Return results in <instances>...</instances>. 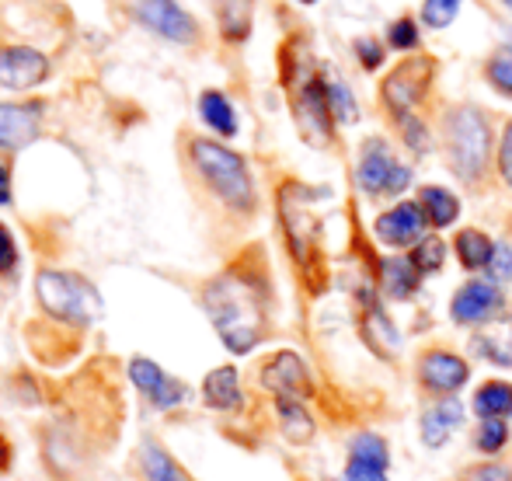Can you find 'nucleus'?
I'll return each mask as SVG.
<instances>
[{
  "label": "nucleus",
  "instance_id": "1",
  "mask_svg": "<svg viewBox=\"0 0 512 481\" xmlns=\"http://www.w3.org/2000/svg\"><path fill=\"white\" fill-rule=\"evenodd\" d=\"M199 304L227 353H255L269 339L276 311V286L262 244L244 248L216 276H209L199 290Z\"/></svg>",
  "mask_w": 512,
  "mask_h": 481
},
{
  "label": "nucleus",
  "instance_id": "2",
  "mask_svg": "<svg viewBox=\"0 0 512 481\" xmlns=\"http://www.w3.org/2000/svg\"><path fill=\"white\" fill-rule=\"evenodd\" d=\"M502 116L474 98H443L436 109V154L464 192H488L495 182Z\"/></svg>",
  "mask_w": 512,
  "mask_h": 481
},
{
  "label": "nucleus",
  "instance_id": "3",
  "mask_svg": "<svg viewBox=\"0 0 512 481\" xmlns=\"http://www.w3.org/2000/svg\"><path fill=\"white\" fill-rule=\"evenodd\" d=\"M331 67L317 56V42L307 28H293L279 42V88L290 105V119L310 150H331L342 136L328 98Z\"/></svg>",
  "mask_w": 512,
  "mask_h": 481
},
{
  "label": "nucleus",
  "instance_id": "4",
  "mask_svg": "<svg viewBox=\"0 0 512 481\" xmlns=\"http://www.w3.org/2000/svg\"><path fill=\"white\" fill-rule=\"evenodd\" d=\"M324 189H314L300 178H283L276 185V220L283 234L286 255L293 262V272L304 283L310 297L324 290L328 283V262H324V224L317 217V196Z\"/></svg>",
  "mask_w": 512,
  "mask_h": 481
},
{
  "label": "nucleus",
  "instance_id": "5",
  "mask_svg": "<svg viewBox=\"0 0 512 481\" xmlns=\"http://www.w3.org/2000/svg\"><path fill=\"white\" fill-rule=\"evenodd\" d=\"M185 157L196 175V182L206 189V196L230 213L234 220H251L262 206L258 199V182L248 157L234 150L220 136H189L185 140Z\"/></svg>",
  "mask_w": 512,
  "mask_h": 481
},
{
  "label": "nucleus",
  "instance_id": "6",
  "mask_svg": "<svg viewBox=\"0 0 512 481\" xmlns=\"http://www.w3.org/2000/svg\"><path fill=\"white\" fill-rule=\"evenodd\" d=\"M443 60L429 49L411 56H398L384 74L377 77V88H373V112L384 126L418 116V112H429L436 116L439 102H443Z\"/></svg>",
  "mask_w": 512,
  "mask_h": 481
},
{
  "label": "nucleus",
  "instance_id": "7",
  "mask_svg": "<svg viewBox=\"0 0 512 481\" xmlns=\"http://www.w3.org/2000/svg\"><path fill=\"white\" fill-rule=\"evenodd\" d=\"M352 185L363 203L384 206L415 192L418 171L387 129H373L359 136L352 150Z\"/></svg>",
  "mask_w": 512,
  "mask_h": 481
},
{
  "label": "nucleus",
  "instance_id": "8",
  "mask_svg": "<svg viewBox=\"0 0 512 481\" xmlns=\"http://www.w3.org/2000/svg\"><path fill=\"white\" fill-rule=\"evenodd\" d=\"M35 300L49 321L67 328H88L102 318L105 300L88 276L70 269H39L35 276Z\"/></svg>",
  "mask_w": 512,
  "mask_h": 481
},
{
  "label": "nucleus",
  "instance_id": "9",
  "mask_svg": "<svg viewBox=\"0 0 512 481\" xmlns=\"http://www.w3.org/2000/svg\"><path fill=\"white\" fill-rule=\"evenodd\" d=\"M509 293L492 276H467L457 290L450 293V321L464 332H481L499 321H509Z\"/></svg>",
  "mask_w": 512,
  "mask_h": 481
},
{
  "label": "nucleus",
  "instance_id": "10",
  "mask_svg": "<svg viewBox=\"0 0 512 481\" xmlns=\"http://www.w3.org/2000/svg\"><path fill=\"white\" fill-rule=\"evenodd\" d=\"M471 360L453 346H425L415 356V387L425 398H453L471 384Z\"/></svg>",
  "mask_w": 512,
  "mask_h": 481
},
{
  "label": "nucleus",
  "instance_id": "11",
  "mask_svg": "<svg viewBox=\"0 0 512 481\" xmlns=\"http://www.w3.org/2000/svg\"><path fill=\"white\" fill-rule=\"evenodd\" d=\"M356 325L373 356L394 360V356L401 353V332H398V325H394L391 311H387L384 293L377 290L373 279H359V286H356Z\"/></svg>",
  "mask_w": 512,
  "mask_h": 481
},
{
  "label": "nucleus",
  "instance_id": "12",
  "mask_svg": "<svg viewBox=\"0 0 512 481\" xmlns=\"http://www.w3.org/2000/svg\"><path fill=\"white\" fill-rule=\"evenodd\" d=\"M429 220H425L422 206H418L415 196L394 199V203H384L377 210V217L370 220V234L373 241L384 251H408L415 248L418 241L429 234Z\"/></svg>",
  "mask_w": 512,
  "mask_h": 481
},
{
  "label": "nucleus",
  "instance_id": "13",
  "mask_svg": "<svg viewBox=\"0 0 512 481\" xmlns=\"http://www.w3.org/2000/svg\"><path fill=\"white\" fill-rule=\"evenodd\" d=\"M133 14L147 32L171 46H199L203 42V25L192 11H185L178 0H136Z\"/></svg>",
  "mask_w": 512,
  "mask_h": 481
},
{
  "label": "nucleus",
  "instance_id": "14",
  "mask_svg": "<svg viewBox=\"0 0 512 481\" xmlns=\"http://www.w3.org/2000/svg\"><path fill=\"white\" fill-rule=\"evenodd\" d=\"M126 373L136 391L147 398V405L157 408V412H175V408L192 401V387L185 384V380H178L175 373L164 370L161 363L147 360V356H133V360L126 363Z\"/></svg>",
  "mask_w": 512,
  "mask_h": 481
},
{
  "label": "nucleus",
  "instance_id": "15",
  "mask_svg": "<svg viewBox=\"0 0 512 481\" xmlns=\"http://www.w3.org/2000/svg\"><path fill=\"white\" fill-rule=\"evenodd\" d=\"M258 384L272 398H314V373L297 349H276L258 366Z\"/></svg>",
  "mask_w": 512,
  "mask_h": 481
},
{
  "label": "nucleus",
  "instance_id": "16",
  "mask_svg": "<svg viewBox=\"0 0 512 481\" xmlns=\"http://www.w3.org/2000/svg\"><path fill=\"white\" fill-rule=\"evenodd\" d=\"M373 283L384 293L387 304H411V300L422 293L425 276L415 269L408 251H384V255L373 262Z\"/></svg>",
  "mask_w": 512,
  "mask_h": 481
},
{
  "label": "nucleus",
  "instance_id": "17",
  "mask_svg": "<svg viewBox=\"0 0 512 481\" xmlns=\"http://www.w3.org/2000/svg\"><path fill=\"white\" fill-rule=\"evenodd\" d=\"M391 475V447L380 433H356L349 440V461L342 481H387Z\"/></svg>",
  "mask_w": 512,
  "mask_h": 481
},
{
  "label": "nucleus",
  "instance_id": "18",
  "mask_svg": "<svg viewBox=\"0 0 512 481\" xmlns=\"http://www.w3.org/2000/svg\"><path fill=\"white\" fill-rule=\"evenodd\" d=\"M49 60L32 46H4L0 49V88L32 91L49 81Z\"/></svg>",
  "mask_w": 512,
  "mask_h": 481
},
{
  "label": "nucleus",
  "instance_id": "19",
  "mask_svg": "<svg viewBox=\"0 0 512 481\" xmlns=\"http://www.w3.org/2000/svg\"><path fill=\"white\" fill-rule=\"evenodd\" d=\"M411 196L418 199V206H422V213H425V220H429L432 231L446 234V231H457L460 227V217H464V196H460L453 185L418 182Z\"/></svg>",
  "mask_w": 512,
  "mask_h": 481
},
{
  "label": "nucleus",
  "instance_id": "20",
  "mask_svg": "<svg viewBox=\"0 0 512 481\" xmlns=\"http://www.w3.org/2000/svg\"><path fill=\"white\" fill-rule=\"evenodd\" d=\"M467 405L460 401V394L453 398H429V405L422 408V419H418V436L429 450H439L450 443V436L464 426Z\"/></svg>",
  "mask_w": 512,
  "mask_h": 481
},
{
  "label": "nucleus",
  "instance_id": "21",
  "mask_svg": "<svg viewBox=\"0 0 512 481\" xmlns=\"http://www.w3.org/2000/svg\"><path fill=\"white\" fill-rule=\"evenodd\" d=\"M42 102H0V150H21L39 140Z\"/></svg>",
  "mask_w": 512,
  "mask_h": 481
},
{
  "label": "nucleus",
  "instance_id": "22",
  "mask_svg": "<svg viewBox=\"0 0 512 481\" xmlns=\"http://www.w3.org/2000/svg\"><path fill=\"white\" fill-rule=\"evenodd\" d=\"M495 244H499V238H495V234H488L485 227L464 224V227H457V231H453V238H450L453 262H457L467 276H481V272H488V265H492Z\"/></svg>",
  "mask_w": 512,
  "mask_h": 481
},
{
  "label": "nucleus",
  "instance_id": "23",
  "mask_svg": "<svg viewBox=\"0 0 512 481\" xmlns=\"http://www.w3.org/2000/svg\"><path fill=\"white\" fill-rule=\"evenodd\" d=\"M203 405L209 412H220V415H234L244 408V384H241V370L234 363H223V366H213V370L203 377Z\"/></svg>",
  "mask_w": 512,
  "mask_h": 481
},
{
  "label": "nucleus",
  "instance_id": "24",
  "mask_svg": "<svg viewBox=\"0 0 512 481\" xmlns=\"http://www.w3.org/2000/svg\"><path fill=\"white\" fill-rule=\"evenodd\" d=\"M384 129L394 136V143H398V147L405 150L415 164L429 161V157L436 154V116H429V112L405 116V119L391 122V126H384Z\"/></svg>",
  "mask_w": 512,
  "mask_h": 481
},
{
  "label": "nucleus",
  "instance_id": "25",
  "mask_svg": "<svg viewBox=\"0 0 512 481\" xmlns=\"http://www.w3.org/2000/svg\"><path fill=\"white\" fill-rule=\"evenodd\" d=\"M196 112H199V122H203L213 136H220V140H237V133H241V116H237V105L227 91L206 88L196 102Z\"/></svg>",
  "mask_w": 512,
  "mask_h": 481
},
{
  "label": "nucleus",
  "instance_id": "26",
  "mask_svg": "<svg viewBox=\"0 0 512 481\" xmlns=\"http://www.w3.org/2000/svg\"><path fill=\"white\" fill-rule=\"evenodd\" d=\"M255 7L258 0H213L216 32L227 46H244L255 32Z\"/></svg>",
  "mask_w": 512,
  "mask_h": 481
},
{
  "label": "nucleus",
  "instance_id": "27",
  "mask_svg": "<svg viewBox=\"0 0 512 481\" xmlns=\"http://www.w3.org/2000/svg\"><path fill=\"white\" fill-rule=\"evenodd\" d=\"M380 35H384L387 49H391L394 56L422 53V49H425V39H429V32H425V25L418 21V14H415V11L394 14V18L387 21L384 28H380Z\"/></svg>",
  "mask_w": 512,
  "mask_h": 481
},
{
  "label": "nucleus",
  "instance_id": "28",
  "mask_svg": "<svg viewBox=\"0 0 512 481\" xmlns=\"http://www.w3.org/2000/svg\"><path fill=\"white\" fill-rule=\"evenodd\" d=\"M471 412L478 415V419H509L512 422V380H506V377L481 380L471 394Z\"/></svg>",
  "mask_w": 512,
  "mask_h": 481
},
{
  "label": "nucleus",
  "instance_id": "29",
  "mask_svg": "<svg viewBox=\"0 0 512 481\" xmlns=\"http://www.w3.org/2000/svg\"><path fill=\"white\" fill-rule=\"evenodd\" d=\"M349 60L356 63V70L363 77H380L394 63V53L387 49L380 32H359L356 39L349 42Z\"/></svg>",
  "mask_w": 512,
  "mask_h": 481
},
{
  "label": "nucleus",
  "instance_id": "30",
  "mask_svg": "<svg viewBox=\"0 0 512 481\" xmlns=\"http://www.w3.org/2000/svg\"><path fill=\"white\" fill-rule=\"evenodd\" d=\"M328 98H331V116H335L338 129H352L363 126V102H359V91L349 84V77H342L338 70H331L328 77Z\"/></svg>",
  "mask_w": 512,
  "mask_h": 481
},
{
  "label": "nucleus",
  "instance_id": "31",
  "mask_svg": "<svg viewBox=\"0 0 512 481\" xmlns=\"http://www.w3.org/2000/svg\"><path fill=\"white\" fill-rule=\"evenodd\" d=\"M272 408H276L279 429L290 443H310L317 433L314 415H310L304 398H272Z\"/></svg>",
  "mask_w": 512,
  "mask_h": 481
},
{
  "label": "nucleus",
  "instance_id": "32",
  "mask_svg": "<svg viewBox=\"0 0 512 481\" xmlns=\"http://www.w3.org/2000/svg\"><path fill=\"white\" fill-rule=\"evenodd\" d=\"M478 77L495 98L512 105V46L499 42V46L478 63Z\"/></svg>",
  "mask_w": 512,
  "mask_h": 481
},
{
  "label": "nucleus",
  "instance_id": "33",
  "mask_svg": "<svg viewBox=\"0 0 512 481\" xmlns=\"http://www.w3.org/2000/svg\"><path fill=\"white\" fill-rule=\"evenodd\" d=\"M140 471L147 481H196L168 454V447H161V443H154V440H147L140 447Z\"/></svg>",
  "mask_w": 512,
  "mask_h": 481
},
{
  "label": "nucleus",
  "instance_id": "34",
  "mask_svg": "<svg viewBox=\"0 0 512 481\" xmlns=\"http://www.w3.org/2000/svg\"><path fill=\"white\" fill-rule=\"evenodd\" d=\"M408 258L415 262V269L422 272L425 279H432V276H439V272L446 269V262L453 258V251H450V241H446L443 234L429 231L422 241L415 244V248H408Z\"/></svg>",
  "mask_w": 512,
  "mask_h": 481
},
{
  "label": "nucleus",
  "instance_id": "35",
  "mask_svg": "<svg viewBox=\"0 0 512 481\" xmlns=\"http://www.w3.org/2000/svg\"><path fill=\"white\" fill-rule=\"evenodd\" d=\"M467 0H418V21L425 25V32L429 35H443L450 32L453 25L460 21V14H464Z\"/></svg>",
  "mask_w": 512,
  "mask_h": 481
},
{
  "label": "nucleus",
  "instance_id": "36",
  "mask_svg": "<svg viewBox=\"0 0 512 481\" xmlns=\"http://www.w3.org/2000/svg\"><path fill=\"white\" fill-rule=\"evenodd\" d=\"M471 353H474V360L495 366V370H512V339L492 335L488 328L471 332Z\"/></svg>",
  "mask_w": 512,
  "mask_h": 481
},
{
  "label": "nucleus",
  "instance_id": "37",
  "mask_svg": "<svg viewBox=\"0 0 512 481\" xmlns=\"http://www.w3.org/2000/svg\"><path fill=\"white\" fill-rule=\"evenodd\" d=\"M509 419H478V429H474V447L481 454L495 457L509 447Z\"/></svg>",
  "mask_w": 512,
  "mask_h": 481
},
{
  "label": "nucleus",
  "instance_id": "38",
  "mask_svg": "<svg viewBox=\"0 0 512 481\" xmlns=\"http://www.w3.org/2000/svg\"><path fill=\"white\" fill-rule=\"evenodd\" d=\"M495 185L512 196V116L499 122V154H495Z\"/></svg>",
  "mask_w": 512,
  "mask_h": 481
},
{
  "label": "nucleus",
  "instance_id": "39",
  "mask_svg": "<svg viewBox=\"0 0 512 481\" xmlns=\"http://www.w3.org/2000/svg\"><path fill=\"white\" fill-rule=\"evenodd\" d=\"M18 265H21L18 241H14L11 227L0 220V279H14V276H18Z\"/></svg>",
  "mask_w": 512,
  "mask_h": 481
},
{
  "label": "nucleus",
  "instance_id": "40",
  "mask_svg": "<svg viewBox=\"0 0 512 481\" xmlns=\"http://www.w3.org/2000/svg\"><path fill=\"white\" fill-rule=\"evenodd\" d=\"M485 276H492L495 283H502L506 290L512 286V241L509 238H499V244H495L492 265H488Z\"/></svg>",
  "mask_w": 512,
  "mask_h": 481
},
{
  "label": "nucleus",
  "instance_id": "41",
  "mask_svg": "<svg viewBox=\"0 0 512 481\" xmlns=\"http://www.w3.org/2000/svg\"><path fill=\"white\" fill-rule=\"evenodd\" d=\"M457 481H512V468L499 461H481L474 468H467Z\"/></svg>",
  "mask_w": 512,
  "mask_h": 481
},
{
  "label": "nucleus",
  "instance_id": "42",
  "mask_svg": "<svg viewBox=\"0 0 512 481\" xmlns=\"http://www.w3.org/2000/svg\"><path fill=\"white\" fill-rule=\"evenodd\" d=\"M14 199V185H11V168L0 164V206H11Z\"/></svg>",
  "mask_w": 512,
  "mask_h": 481
},
{
  "label": "nucleus",
  "instance_id": "43",
  "mask_svg": "<svg viewBox=\"0 0 512 481\" xmlns=\"http://www.w3.org/2000/svg\"><path fill=\"white\" fill-rule=\"evenodd\" d=\"M11 461H14V447H11V440H7L4 429H0V475L11 468Z\"/></svg>",
  "mask_w": 512,
  "mask_h": 481
},
{
  "label": "nucleus",
  "instance_id": "44",
  "mask_svg": "<svg viewBox=\"0 0 512 481\" xmlns=\"http://www.w3.org/2000/svg\"><path fill=\"white\" fill-rule=\"evenodd\" d=\"M495 7H499V11L512 21V0H495Z\"/></svg>",
  "mask_w": 512,
  "mask_h": 481
},
{
  "label": "nucleus",
  "instance_id": "45",
  "mask_svg": "<svg viewBox=\"0 0 512 481\" xmlns=\"http://www.w3.org/2000/svg\"><path fill=\"white\" fill-rule=\"evenodd\" d=\"M293 4H297V7H317L321 0H293Z\"/></svg>",
  "mask_w": 512,
  "mask_h": 481
},
{
  "label": "nucleus",
  "instance_id": "46",
  "mask_svg": "<svg viewBox=\"0 0 512 481\" xmlns=\"http://www.w3.org/2000/svg\"><path fill=\"white\" fill-rule=\"evenodd\" d=\"M509 339H512V307H509Z\"/></svg>",
  "mask_w": 512,
  "mask_h": 481
},
{
  "label": "nucleus",
  "instance_id": "47",
  "mask_svg": "<svg viewBox=\"0 0 512 481\" xmlns=\"http://www.w3.org/2000/svg\"><path fill=\"white\" fill-rule=\"evenodd\" d=\"M502 42H506V46H512V32L506 35V39H502Z\"/></svg>",
  "mask_w": 512,
  "mask_h": 481
},
{
  "label": "nucleus",
  "instance_id": "48",
  "mask_svg": "<svg viewBox=\"0 0 512 481\" xmlns=\"http://www.w3.org/2000/svg\"><path fill=\"white\" fill-rule=\"evenodd\" d=\"M509 307H512V300H509Z\"/></svg>",
  "mask_w": 512,
  "mask_h": 481
}]
</instances>
